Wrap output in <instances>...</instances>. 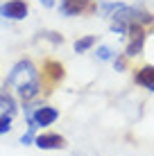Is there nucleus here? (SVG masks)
<instances>
[{"label": "nucleus", "instance_id": "f8f14e48", "mask_svg": "<svg viewBox=\"0 0 154 156\" xmlns=\"http://www.w3.org/2000/svg\"><path fill=\"white\" fill-rule=\"evenodd\" d=\"M95 55H98L100 59H104V61H107V59H111V57H113V50H111L109 45H100V48H98V52H95Z\"/></svg>", "mask_w": 154, "mask_h": 156}, {"label": "nucleus", "instance_id": "f257e3e1", "mask_svg": "<svg viewBox=\"0 0 154 156\" xmlns=\"http://www.w3.org/2000/svg\"><path fill=\"white\" fill-rule=\"evenodd\" d=\"M7 82L12 84V86H16L18 95H20L25 102H30L34 95H39V73H36L34 63L27 61V59L18 61V63L12 68Z\"/></svg>", "mask_w": 154, "mask_h": 156}, {"label": "nucleus", "instance_id": "9d476101", "mask_svg": "<svg viewBox=\"0 0 154 156\" xmlns=\"http://www.w3.org/2000/svg\"><path fill=\"white\" fill-rule=\"evenodd\" d=\"M95 43V36H84V39H77L75 41V52H86Z\"/></svg>", "mask_w": 154, "mask_h": 156}, {"label": "nucleus", "instance_id": "4468645a", "mask_svg": "<svg viewBox=\"0 0 154 156\" xmlns=\"http://www.w3.org/2000/svg\"><path fill=\"white\" fill-rule=\"evenodd\" d=\"M41 5L43 7H55V0H41Z\"/></svg>", "mask_w": 154, "mask_h": 156}, {"label": "nucleus", "instance_id": "1a4fd4ad", "mask_svg": "<svg viewBox=\"0 0 154 156\" xmlns=\"http://www.w3.org/2000/svg\"><path fill=\"white\" fill-rule=\"evenodd\" d=\"M136 84H141V86H145V88H150L152 93H154V66H143L136 70Z\"/></svg>", "mask_w": 154, "mask_h": 156}, {"label": "nucleus", "instance_id": "9b49d317", "mask_svg": "<svg viewBox=\"0 0 154 156\" xmlns=\"http://www.w3.org/2000/svg\"><path fill=\"white\" fill-rule=\"evenodd\" d=\"M0 109H5V111H9V113H14L16 104H14L12 95H7V93H0Z\"/></svg>", "mask_w": 154, "mask_h": 156}, {"label": "nucleus", "instance_id": "6e6552de", "mask_svg": "<svg viewBox=\"0 0 154 156\" xmlns=\"http://www.w3.org/2000/svg\"><path fill=\"white\" fill-rule=\"evenodd\" d=\"M43 75L50 82H59V79L66 77V68H63L59 61H55V59H48L45 66H43Z\"/></svg>", "mask_w": 154, "mask_h": 156}, {"label": "nucleus", "instance_id": "f03ea898", "mask_svg": "<svg viewBox=\"0 0 154 156\" xmlns=\"http://www.w3.org/2000/svg\"><path fill=\"white\" fill-rule=\"evenodd\" d=\"M113 23H120L129 30V25H150V23H154V16L147 14V12H141V9L120 5L113 12Z\"/></svg>", "mask_w": 154, "mask_h": 156}, {"label": "nucleus", "instance_id": "39448f33", "mask_svg": "<svg viewBox=\"0 0 154 156\" xmlns=\"http://www.w3.org/2000/svg\"><path fill=\"white\" fill-rule=\"evenodd\" d=\"M0 14L5 18H12V20H20L27 16V2L25 0H9L0 7Z\"/></svg>", "mask_w": 154, "mask_h": 156}, {"label": "nucleus", "instance_id": "7ed1b4c3", "mask_svg": "<svg viewBox=\"0 0 154 156\" xmlns=\"http://www.w3.org/2000/svg\"><path fill=\"white\" fill-rule=\"evenodd\" d=\"M27 118H30V133L27 136L32 138V131H34L36 127L52 125V122L59 118V111L52 109V106H41V109H36V113H27Z\"/></svg>", "mask_w": 154, "mask_h": 156}, {"label": "nucleus", "instance_id": "0eeeda50", "mask_svg": "<svg viewBox=\"0 0 154 156\" xmlns=\"http://www.w3.org/2000/svg\"><path fill=\"white\" fill-rule=\"evenodd\" d=\"M36 147L41 149H63L66 147V138L59 133H43V136H36Z\"/></svg>", "mask_w": 154, "mask_h": 156}, {"label": "nucleus", "instance_id": "2eb2a0df", "mask_svg": "<svg viewBox=\"0 0 154 156\" xmlns=\"http://www.w3.org/2000/svg\"><path fill=\"white\" fill-rule=\"evenodd\" d=\"M116 68H118V70H123V68H125V63H123V59H116Z\"/></svg>", "mask_w": 154, "mask_h": 156}, {"label": "nucleus", "instance_id": "20e7f679", "mask_svg": "<svg viewBox=\"0 0 154 156\" xmlns=\"http://www.w3.org/2000/svg\"><path fill=\"white\" fill-rule=\"evenodd\" d=\"M95 12L93 0H61V14L63 16H82Z\"/></svg>", "mask_w": 154, "mask_h": 156}, {"label": "nucleus", "instance_id": "423d86ee", "mask_svg": "<svg viewBox=\"0 0 154 156\" xmlns=\"http://www.w3.org/2000/svg\"><path fill=\"white\" fill-rule=\"evenodd\" d=\"M127 32H131V43L127 45V57H136V55H141L143 52V43H145V34H143V30H141V25H129V30Z\"/></svg>", "mask_w": 154, "mask_h": 156}, {"label": "nucleus", "instance_id": "ddd939ff", "mask_svg": "<svg viewBox=\"0 0 154 156\" xmlns=\"http://www.w3.org/2000/svg\"><path fill=\"white\" fill-rule=\"evenodd\" d=\"M9 129H12V115L5 113L2 118H0V133H7Z\"/></svg>", "mask_w": 154, "mask_h": 156}]
</instances>
